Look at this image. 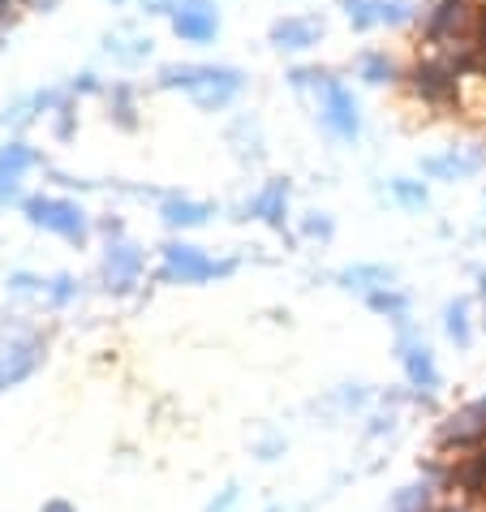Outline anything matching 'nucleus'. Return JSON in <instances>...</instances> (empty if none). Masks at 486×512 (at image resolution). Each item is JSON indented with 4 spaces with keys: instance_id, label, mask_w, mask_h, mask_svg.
I'll use <instances>...</instances> for the list:
<instances>
[{
    "instance_id": "nucleus-1",
    "label": "nucleus",
    "mask_w": 486,
    "mask_h": 512,
    "mask_svg": "<svg viewBox=\"0 0 486 512\" xmlns=\"http://www.w3.org/2000/svg\"><path fill=\"white\" fill-rule=\"evenodd\" d=\"M26 220L39 224V229L48 233H61L65 241H87V216H82L78 203H69V198H26Z\"/></svg>"
},
{
    "instance_id": "nucleus-2",
    "label": "nucleus",
    "mask_w": 486,
    "mask_h": 512,
    "mask_svg": "<svg viewBox=\"0 0 486 512\" xmlns=\"http://www.w3.org/2000/svg\"><path fill=\"white\" fill-rule=\"evenodd\" d=\"M405 87L413 99H422L426 108H452V104H461V78H452V74H443L439 65L431 61H413V69L405 74Z\"/></svg>"
},
{
    "instance_id": "nucleus-3",
    "label": "nucleus",
    "mask_w": 486,
    "mask_h": 512,
    "mask_svg": "<svg viewBox=\"0 0 486 512\" xmlns=\"http://www.w3.org/2000/svg\"><path fill=\"white\" fill-rule=\"evenodd\" d=\"M233 263H216L207 259L198 246H164V280H181V284H203V280H216V276H228Z\"/></svg>"
},
{
    "instance_id": "nucleus-4",
    "label": "nucleus",
    "mask_w": 486,
    "mask_h": 512,
    "mask_svg": "<svg viewBox=\"0 0 486 512\" xmlns=\"http://www.w3.org/2000/svg\"><path fill=\"white\" fill-rule=\"evenodd\" d=\"M319 117H323V125L332 130L336 138H345V142H353L357 138V130H362V121H357V99H353V91L349 87H340V82L332 78L327 87L319 91Z\"/></svg>"
},
{
    "instance_id": "nucleus-5",
    "label": "nucleus",
    "mask_w": 486,
    "mask_h": 512,
    "mask_svg": "<svg viewBox=\"0 0 486 512\" xmlns=\"http://www.w3.org/2000/svg\"><path fill=\"white\" fill-rule=\"evenodd\" d=\"M482 444H486V409H482V401L456 409L452 418H443V426H439V448L474 452Z\"/></svg>"
},
{
    "instance_id": "nucleus-6",
    "label": "nucleus",
    "mask_w": 486,
    "mask_h": 512,
    "mask_svg": "<svg viewBox=\"0 0 486 512\" xmlns=\"http://www.w3.org/2000/svg\"><path fill=\"white\" fill-rule=\"evenodd\" d=\"M173 31L185 39V44H207L220 31V13L211 0H181L173 13Z\"/></svg>"
},
{
    "instance_id": "nucleus-7",
    "label": "nucleus",
    "mask_w": 486,
    "mask_h": 512,
    "mask_svg": "<svg viewBox=\"0 0 486 512\" xmlns=\"http://www.w3.org/2000/svg\"><path fill=\"white\" fill-rule=\"evenodd\" d=\"M142 276V254L138 246H130V241H112L108 254H104V280L112 293H130L134 284Z\"/></svg>"
},
{
    "instance_id": "nucleus-8",
    "label": "nucleus",
    "mask_w": 486,
    "mask_h": 512,
    "mask_svg": "<svg viewBox=\"0 0 486 512\" xmlns=\"http://www.w3.org/2000/svg\"><path fill=\"white\" fill-rule=\"evenodd\" d=\"M237 87H241V74H237V69L198 65V82L190 87V95H194V104H203V108H224L228 99L237 95Z\"/></svg>"
},
{
    "instance_id": "nucleus-9",
    "label": "nucleus",
    "mask_w": 486,
    "mask_h": 512,
    "mask_svg": "<svg viewBox=\"0 0 486 512\" xmlns=\"http://www.w3.org/2000/svg\"><path fill=\"white\" fill-rule=\"evenodd\" d=\"M44 358V345L39 340H13V345L0 349V388H13L39 366Z\"/></svg>"
},
{
    "instance_id": "nucleus-10",
    "label": "nucleus",
    "mask_w": 486,
    "mask_h": 512,
    "mask_svg": "<svg viewBox=\"0 0 486 512\" xmlns=\"http://www.w3.org/2000/svg\"><path fill=\"white\" fill-rule=\"evenodd\" d=\"M323 39V22L319 18H280L276 26H271V44H276L280 52L289 48V52H297V48H314Z\"/></svg>"
},
{
    "instance_id": "nucleus-11",
    "label": "nucleus",
    "mask_w": 486,
    "mask_h": 512,
    "mask_svg": "<svg viewBox=\"0 0 486 512\" xmlns=\"http://www.w3.org/2000/svg\"><path fill=\"white\" fill-rule=\"evenodd\" d=\"M250 216L267 220L271 229H284V220H289V181H267L263 194L250 203Z\"/></svg>"
},
{
    "instance_id": "nucleus-12",
    "label": "nucleus",
    "mask_w": 486,
    "mask_h": 512,
    "mask_svg": "<svg viewBox=\"0 0 486 512\" xmlns=\"http://www.w3.org/2000/svg\"><path fill=\"white\" fill-rule=\"evenodd\" d=\"M400 362H405V375L418 392H435L439 388V371H435V358L426 345H400Z\"/></svg>"
},
{
    "instance_id": "nucleus-13",
    "label": "nucleus",
    "mask_w": 486,
    "mask_h": 512,
    "mask_svg": "<svg viewBox=\"0 0 486 512\" xmlns=\"http://www.w3.org/2000/svg\"><path fill=\"white\" fill-rule=\"evenodd\" d=\"M478 168H482V155H461V151H448V155H435V160H422V173L426 177H443V181L474 177Z\"/></svg>"
},
{
    "instance_id": "nucleus-14",
    "label": "nucleus",
    "mask_w": 486,
    "mask_h": 512,
    "mask_svg": "<svg viewBox=\"0 0 486 512\" xmlns=\"http://www.w3.org/2000/svg\"><path fill=\"white\" fill-rule=\"evenodd\" d=\"M26 168H31V147L9 142V147L0 151V198H13V190H18V181H22Z\"/></svg>"
},
{
    "instance_id": "nucleus-15",
    "label": "nucleus",
    "mask_w": 486,
    "mask_h": 512,
    "mask_svg": "<svg viewBox=\"0 0 486 512\" xmlns=\"http://www.w3.org/2000/svg\"><path fill=\"white\" fill-rule=\"evenodd\" d=\"M452 482H456L461 491H469V495H482V491H486V448H474L469 457L456 461Z\"/></svg>"
},
{
    "instance_id": "nucleus-16",
    "label": "nucleus",
    "mask_w": 486,
    "mask_h": 512,
    "mask_svg": "<svg viewBox=\"0 0 486 512\" xmlns=\"http://www.w3.org/2000/svg\"><path fill=\"white\" fill-rule=\"evenodd\" d=\"M392 272L388 267H349V272H340V284L345 289H357V293H379V289H392Z\"/></svg>"
},
{
    "instance_id": "nucleus-17",
    "label": "nucleus",
    "mask_w": 486,
    "mask_h": 512,
    "mask_svg": "<svg viewBox=\"0 0 486 512\" xmlns=\"http://www.w3.org/2000/svg\"><path fill=\"white\" fill-rule=\"evenodd\" d=\"M207 216H211V207L203 203H185V198H168L164 203V224H173V229H194Z\"/></svg>"
},
{
    "instance_id": "nucleus-18",
    "label": "nucleus",
    "mask_w": 486,
    "mask_h": 512,
    "mask_svg": "<svg viewBox=\"0 0 486 512\" xmlns=\"http://www.w3.org/2000/svg\"><path fill=\"white\" fill-rule=\"evenodd\" d=\"M443 327H448V336L465 349L469 340H474V327H469V302H461V297H456V302L443 310Z\"/></svg>"
},
{
    "instance_id": "nucleus-19",
    "label": "nucleus",
    "mask_w": 486,
    "mask_h": 512,
    "mask_svg": "<svg viewBox=\"0 0 486 512\" xmlns=\"http://www.w3.org/2000/svg\"><path fill=\"white\" fill-rule=\"evenodd\" d=\"M345 5V18L353 31H370V26H379V0H340Z\"/></svg>"
},
{
    "instance_id": "nucleus-20",
    "label": "nucleus",
    "mask_w": 486,
    "mask_h": 512,
    "mask_svg": "<svg viewBox=\"0 0 486 512\" xmlns=\"http://www.w3.org/2000/svg\"><path fill=\"white\" fill-rule=\"evenodd\" d=\"M392 512H431V487H426V482H413V487L396 491Z\"/></svg>"
},
{
    "instance_id": "nucleus-21",
    "label": "nucleus",
    "mask_w": 486,
    "mask_h": 512,
    "mask_svg": "<svg viewBox=\"0 0 486 512\" xmlns=\"http://www.w3.org/2000/svg\"><path fill=\"white\" fill-rule=\"evenodd\" d=\"M362 78L370 82V87H383V82H392V78H396V65H392V56H383V52H370L366 61H362Z\"/></svg>"
},
{
    "instance_id": "nucleus-22",
    "label": "nucleus",
    "mask_w": 486,
    "mask_h": 512,
    "mask_svg": "<svg viewBox=\"0 0 486 512\" xmlns=\"http://www.w3.org/2000/svg\"><path fill=\"white\" fill-rule=\"evenodd\" d=\"M366 306H370V310H379V315H392V319H405V310H409L405 293H396V289L370 293V297H366Z\"/></svg>"
},
{
    "instance_id": "nucleus-23",
    "label": "nucleus",
    "mask_w": 486,
    "mask_h": 512,
    "mask_svg": "<svg viewBox=\"0 0 486 512\" xmlns=\"http://www.w3.org/2000/svg\"><path fill=\"white\" fill-rule=\"evenodd\" d=\"M392 194H396V203H405V207H426V186L422 181H392Z\"/></svg>"
},
{
    "instance_id": "nucleus-24",
    "label": "nucleus",
    "mask_w": 486,
    "mask_h": 512,
    "mask_svg": "<svg viewBox=\"0 0 486 512\" xmlns=\"http://www.w3.org/2000/svg\"><path fill=\"white\" fill-rule=\"evenodd\" d=\"M413 18V5L409 0H379V22L383 26H400Z\"/></svg>"
},
{
    "instance_id": "nucleus-25",
    "label": "nucleus",
    "mask_w": 486,
    "mask_h": 512,
    "mask_svg": "<svg viewBox=\"0 0 486 512\" xmlns=\"http://www.w3.org/2000/svg\"><path fill=\"white\" fill-rule=\"evenodd\" d=\"M302 233H306V237H319V241H327V237H332V220H327L323 211H310L306 224H302Z\"/></svg>"
},
{
    "instance_id": "nucleus-26",
    "label": "nucleus",
    "mask_w": 486,
    "mask_h": 512,
    "mask_svg": "<svg viewBox=\"0 0 486 512\" xmlns=\"http://www.w3.org/2000/svg\"><path fill=\"white\" fill-rule=\"evenodd\" d=\"M69 297H74V280H69V276H56V280H52V302H69Z\"/></svg>"
},
{
    "instance_id": "nucleus-27",
    "label": "nucleus",
    "mask_w": 486,
    "mask_h": 512,
    "mask_svg": "<svg viewBox=\"0 0 486 512\" xmlns=\"http://www.w3.org/2000/svg\"><path fill=\"white\" fill-rule=\"evenodd\" d=\"M147 13H177V0H142Z\"/></svg>"
},
{
    "instance_id": "nucleus-28",
    "label": "nucleus",
    "mask_w": 486,
    "mask_h": 512,
    "mask_svg": "<svg viewBox=\"0 0 486 512\" xmlns=\"http://www.w3.org/2000/svg\"><path fill=\"white\" fill-rule=\"evenodd\" d=\"M39 512H74V504H65V500H48Z\"/></svg>"
},
{
    "instance_id": "nucleus-29",
    "label": "nucleus",
    "mask_w": 486,
    "mask_h": 512,
    "mask_svg": "<svg viewBox=\"0 0 486 512\" xmlns=\"http://www.w3.org/2000/svg\"><path fill=\"white\" fill-rule=\"evenodd\" d=\"M56 134L69 138V108H61V117H56Z\"/></svg>"
},
{
    "instance_id": "nucleus-30",
    "label": "nucleus",
    "mask_w": 486,
    "mask_h": 512,
    "mask_svg": "<svg viewBox=\"0 0 486 512\" xmlns=\"http://www.w3.org/2000/svg\"><path fill=\"white\" fill-rule=\"evenodd\" d=\"M31 9H39V13H48V9H56V0H26Z\"/></svg>"
},
{
    "instance_id": "nucleus-31",
    "label": "nucleus",
    "mask_w": 486,
    "mask_h": 512,
    "mask_svg": "<svg viewBox=\"0 0 486 512\" xmlns=\"http://www.w3.org/2000/svg\"><path fill=\"white\" fill-rule=\"evenodd\" d=\"M5 5H9V0H0V9H5Z\"/></svg>"
},
{
    "instance_id": "nucleus-32",
    "label": "nucleus",
    "mask_w": 486,
    "mask_h": 512,
    "mask_svg": "<svg viewBox=\"0 0 486 512\" xmlns=\"http://www.w3.org/2000/svg\"><path fill=\"white\" fill-rule=\"evenodd\" d=\"M448 512H461V508H448Z\"/></svg>"
},
{
    "instance_id": "nucleus-33",
    "label": "nucleus",
    "mask_w": 486,
    "mask_h": 512,
    "mask_svg": "<svg viewBox=\"0 0 486 512\" xmlns=\"http://www.w3.org/2000/svg\"><path fill=\"white\" fill-rule=\"evenodd\" d=\"M482 327H486V319H482Z\"/></svg>"
},
{
    "instance_id": "nucleus-34",
    "label": "nucleus",
    "mask_w": 486,
    "mask_h": 512,
    "mask_svg": "<svg viewBox=\"0 0 486 512\" xmlns=\"http://www.w3.org/2000/svg\"><path fill=\"white\" fill-rule=\"evenodd\" d=\"M117 5H121V0H117Z\"/></svg>"
}]
</instances>
